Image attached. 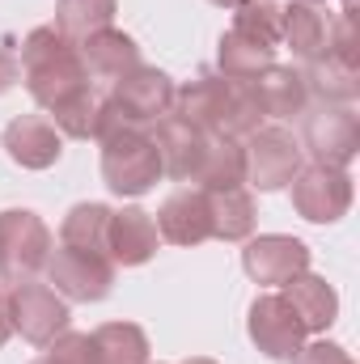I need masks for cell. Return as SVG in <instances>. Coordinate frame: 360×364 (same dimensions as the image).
Here are the masks:
<instances>
[{"instance_id":"obj_1","label":"cell","mask_w":360,"mask_h":364,"mask_svg":"<svg viewBox=\"0 0 360 364\" xmlns=\"http://www.w3.org/2000/svg\"><path fill=\"white\" fill-rule=\"evenodd\" d=\"M170 114L186 119L203 136H229V140H246L268 119L263 106H259L255 81H229L212 68H203L195 81L174 90V110Z\"/></svg>"},{"instance_id":"obj_2","label":"cell","mask_w":360,"mask_h":364,"mask_svg":"<svg viewBox=\"0 0 360 364\" xmlns=\"http://www.w3.org/2000/svg\"><path fill=\"white\" fill-rule=\"evenodd\" d=\"M17 68H21V81H26L30 97H34L38 106H47V110L90 85L81 47H77L68 34H60L55 26H38V30H30V34L21 38V60H17Z\"/></svg>"},{"instance_id":"obj_3","label":"cell","mask_w":360,"mask_h":364,"mask_svg":"<svg viewBox=\"0 0 360 364\" xmlns=\"http://www.w3.org/2000/svg\"><path fill=\"white\" fill-rule=\"evenodd\" d=\"M162 178V153L153 144V136L144 127H119L102 140V182L115 191V195H144L153 191Z\"/></svg>"},{"instance_id":"obj_4","label":"cell","mask_w":360,"mask_h":364,"mask_svg":"<svg viewBox=\"0 0 360 364\" xmlns=\"http://www.w3.org/2000/svg\"><path fill=\"white\" fill-rule=\"evenodd\" d=\"M9 292V322L13 331L34 343V348H47L51 339H60L73 322L68 314V301L51 288V284H38V279H17L4 288Z\"/></svg>"},{"instance_id":"obj_5","label":"cell","mask_w":360,"mask_h":364,"mask_svg":"<svg viewBox=\"0 0 360 364\" xmlns=\"http://www.w3.org/2000/svg\"><path fill=\"white\" fill-rule=\"evenodd\" d=\"M51 229L30 212V208H9L0 212V279H34L51 259Z\"/></svg>"},{"instance_id":"obj_6","label":"cell","mask_w":360,"mask_h":364,"mask_svg":"<svg viewBox=\"0 0 360 364\" xmlns=\"http://www.w3.org/2000/svg\"><path fill=\"white\" fill-rule=\"evenodd\" d=\"M305 127H301V140L314 157V166H335V170H348L360 153V119L352 106H309L305 114Z\"/></svg>"},{"instance_id":"obj_7","label":"cell","mask_w":360,"mask_h":364,"mask_svg":"<svg viewBox=\"0 0 360 364\" xmlns=\"http://www.w3.org/2000/svg\"><path fill=\"white\" fill-rule=\"evenodd\" d=\"M292 186V208L309 225H335L352 208V174L335 166H301Z\"/></svg>"},{"instance_id":"obj_8","label":"cell","mask_w":360,"mask_h":364,"mask_svg":"<svg viewBox=\"0 0 360 364\" xmlns=\"http://www.w3.org/2000/svg\"><path fill=\"white\" fill-rule=\"evenodd\" d=\"M246 157V182L259 191H280L301 170V144L288 127H259L242 144Z\"/></svg>"},{"instance_id":"obj_9","label":"cell","mask_w":360,"mask_h":364,"mask_svg":"<svg viewBox=\"0 0 360 364\" xmlns=\"http://www.w3.org/2000/svg\"><path fill=\"white\" fill-rule=\"evenodd\" d=\"M246 331H250V343L271 360H292L305 348V335H309L305 322L297 318V309L280 292L255 296V305L246 314Z\"/></svg>"},{"instance_id":"obj_10","label":"cell","mask_w":360,"mask_h":364,"mask_svg":"<svg viewBox=\"0 0 360 364\" xmlns=\"http://www.w3.org/2000/svg\"><path fill=\"white\" fill-rule=\"evenodd\" d=\"M47 279L55 284L64 301H102L115 284V263L110 255H97V250L60 246L47 259Z\"/></svg>"},{"instance_id":"obj_11","label":"cell","mask_w":360,"mask_h":364,"mask_svg":"<svg viewBox=\"0 0 360 364\" xmlns=\"http://www.w3.org/2000/svg\"><path fill=\"white\" fill-rule=\"evenodd\" d=\"M174 81L162 73V68H132L127 77H119L110 85V102L119 106V114L132 123V127H149V123H162L170 110H174Z\"/></svg>"},{"instance_id":"obj_12","label":"cell","mask_w":360,"mask_h":364,"mask_svg":"<svg viewBox=\"0 0 360 364\" xmlns=\"http://www.w3.org/2000/svg\"><path fill=\"white\" fill-rule=\"evenodd\" d=\"M242 267H246V275L255 284L284 288L288 279L309 272V246L301 237H288V233H263V237H250L246 242Z\"/></svg>"},{"instance_id":"obj_13","label":"cell","mask_w":360,"mask_h":364,"mask_svg":"<svg viewBox=\"0 0 360 364\" xmlns=\"http://www.w3.org/2000/svg\"><path fill=\"white\" fill-rule=\"evenodd\" d=\"M55 114V132L60 136H73V140H106L110 132L127 127V119L119 114V106L110 102V93H97L93 85H85L81 93L64 97L60 106H51Z\"/></svg>"},{"instance_id":"obj_14","label":"cell","mask_w":360,"mask_h":364,"mask_svg":"<svg viewBox=\"0 0 360 364\" xmlns=\"http://www.w3.org/2000/svg\"><path fill=\"white\" fill-rule=\"evenodd\" d=\"M327 38H331V13L322 4L309 0H288L280 4V43L309 68L327 55Z\"/></svg>"},{"instance_id":"obj_15","label":"cell","mask_w":360,"mask_h":364,"mask_svg":"<svg viewBox=\"0 0 360 364\" xmlns=\"http://www.w3.org/2000/svg\"><path fill=\"white\" fill-rule=\"evenodd\" d=\"M157 220L144 212V208H119L110 212V225H106V255L115 267H140L157 255Z\"/></svg>"},{"instance_id":"obj_16","label":"cell","mask_w":360,"mask_h":364,"mask_svg":"<svg viewBox=\"0 0 360 364\" xmlns=\"http://www.w3.org/2000/svg\"><path fill=\"white\" fill-rule=\"evenodd\" d=\"M153 127H157L153 144H157V153H162V174H170V178H179V182H195L203 157H208L212 136H203L199 127H191L179 114H166V119L153 123Z\"/></svg>"},{"instance_id":"obj_17","label":"cell","mask_w":360,"mask_h":364,"mask_svg":"<svg viewBox=\"0 0 360 364\" xmlns=\"http://www.w3.org/2000/svg\"><path fill=\"white\" fill-rule=\"evenodd\" d=\"M157 233L174 246H199L212 237V212H208V191L186 186L174 191L162 212H157Z\"/></svg>"},{"instance_id":"obj_18","label":"cell","mask_w":360,"mask_h":364,"mask_svg":"<svg viewBox=\"0 0 360 364\" xmlns=\"http://www.w3.org/2000/svg\"><path fill=\"white\" fill-rule=\"evenodd\" d=\"M4 149L21 170H47V166L60 161L64 136L55 132V123H47L38 114H21L4 127Z\"/></svg>"},{"instance_id":"obj_19","label":"cell","mask_w":360,"mask_h":364,"mask_svg":"<svg viewBox=\"0 0 360 364\" xmlns=\"http://www.w3.org/2000/svg\"><path fill=\"white\" fill-rule=\"evenodd\" d=\"M81 47V60H85V73L97 77V81H119V77H127L132 68H140V47H136V38L132 34H123V30H97L90 38H81L77 43Z\"/></svg>"},{"instance_id":"obj_20","label":"cell","mask_w":360,"mask_h":364,"mask_svg":"<svg viewBox=\"0 0 360 364\" xmlns=\"http://www.w3.org/2000/svg\"><path fill=\"white\" fill-rule=\"evenodd\" d=\"M255 93H259V106L268 119H301L314 97H309V81H305V68H280L271 64L268 73L255 81Z\"/></svg>"},{"instance_id":"obj_21","label":"cell","mask_w":360,"mask_h":364,"mask_svg":"<svg viewBox=\"0 0 360 364\" xmlns=\"http://www.w3.org/2000/svg\"><path fill=\"white\" fill-rule=\"evenodd\" d=\"M292 309H297V318L305 322V331H327L335 318H339V296H335V288L322 279V275H309L301 272L297 279H288L284 284V292H280Z\"/></svg>"},{"instance_id":"obj_22","label":"cell","mask_w":360,"mask_h":364,"mask_svg":"<svg viewBox=\"0 0 360 364\" xmlns=\"http://www.w3.org/2000/svg\"><path fill=\"white\" fill-rule=\"evenodd\" d=\"M208 212H212V237L221 242H246L255 233V195L246 186H225L208 191Z\"/></svg>"},{"instance_id":"obj_23","label":"cell","mask_w":360,"mask_h":364,"mask_svg":"<svg viewBox=\"0 0 360 364\" xmlns=\"http://www.w3.org/2000/svg\"><path fill=\"white\" fill-rule=\"evenodd\" d=\"M309 97L322 106H352L360 97V64H344L335 55H322L318 64L305 68Z\"/></svg>"},{"instance_id":"obj_24","label":"cell","mask_w":360,"mask_h":364,"mask_svg":"<svg viewBox=\"0 0 360 364\" xmlns=\"http://www.w3.org/2000/svg\"><path fill=\"white\" fill-rule=\"evenodd\" d=\"M271 64H275V47H263L255 38H242L233 30L221 34V51H216L221 77H229V81H259Z\"/></svg>"},{"instance_id":"obj_25","label":"cell","mask_w":360,"mask_h":364,"mask_svg":"<svg viewBox=\"0 0 360 364\" xmlns=\"http://www.w3.org/2000/svg\"><path fill=\"white\" fill-rule=\"evenodd\" d=\"M90 339L97 364H149V335L136 322H106Z\"/></svg>"},{"instance_id":"obj_26","label":"cell","mask_w":360,"mask_h":364,"mask_svg":"<svg viewBox=\"0 0 360 364\" xmlns=\"http://www.w3.org/2000/svg\"><path fill=\"white\" fill-rule=\"evenodd\" d=\"M199 191H225V186H242L246 182V157H242V144L229 140V136H212L208 144V157L199 166Z\"/></svg>"},{"instance_id":"obj_27","label":"cell","mask_w":360,"mask_h":364,"mask_svg":"<svg viewBox=\"0 0 360 364\" xmlns=\"http://www.w3.org/2000/svg\"><path fill=\"white\" fill-rule=\"evenodd\" d=\"M106 225H110V208L106 203H77L64 216V225H60V246L106 255Z\"/></svg>"},{"instance_id":"obj_28","label":"cell","mask_w":360,"mask_h":364,"mask_svg":"<svg viewBox=\"0 0 360 364\" xmlns=\"http://www.w3.org/2000/svg\"><path fill=\"white\" fill-rule=\"evenodd\" d=\"M115 21V0H55V30L73 43L90 38Z\"/></svg>"},{"instance_id":"obj_29","label":"cell","mask_w":360,"mask_h":364,"mask_svg":"<svg viewBox=\"0 0 360 364\" xmlns=\"http://www.w3.org/2000/svg\"><path fill=\"white\" fill-rule=\"evenodd\" d=\"M233 34L242 38H255L263 47H280V4L275 0H255V4H242L233 9Z\"/></svg>"},{"instance_id":"obj_30","label":"cell","mask_w":360,"mask_h":364,"mask_svg":"<svg viewBox=\"0 0 360 364\" xmlns=\"http://www.w3.org/2000/svg\"><path fill=\"white\" fill-rule=\"evenodd\" d=\"M30 364H97L93 360V339L81 335V331H64L60 339L47 343V356H38Z\"/></svg>"},{"instance_id":"obj_31","label":"cell","mask_w":360,"mask_h":364,"mask_svg":"<svg viewBox=\"0 0 360 364\" xmlns=\"http://www.w3.org/2000/svg\"><path fill=\"white\" fill-rule=\"evenodd\" d=\"M292 364H352V356L339 348V343H309V348H301L297 356H292Z\"/></svg>"},{"instance_id":"obj_32","label":"cell","mask_w":360,"mask_h":364,"mask_svg":"<svg viewBox=\"0 0 360 364\" xmlns=\"http://www.w3.org/2000/svg\"><path fill=\"white\" fill-rule=\"evenodd\" d=\"M17 77H21V68H17V55H13L9 47H0V93L13 90V85H17Z\"/></svg>"},{"instance_id":"obj_33","label":"cell","mask_w":360,"mask_h":364,"mask_svg":"<svg viewBox=\"0 0 360 364\" xmlns=\"http://www.w3.org/2000/svg\"><path fill=\"white\" fill-rule=\"evenodd\" d=\"M9 335H13V322H9V292L0 288V348L9 343Z\"/></svg>"},{"instance_id":"obj_34","label":"cell","mask_w":360,"mask_h":364,"mask_svg":"<svg viewBox=\"0 0 360 364\" xmlns=\"http://www.w3.org/2000/svg\"><path fill=\"white\" fill-rule=\"evenodd\" d=\"M216 9H242V4H255V0H212Z\"/></svg>"},{"instance_id":"obj_35","label":"cell","mask_w":360,"mask_h":364,"mask_svg":"<svg viewBox=\"0 0 360 364\" xmlns=\"http://www.w3.org/2000/svg\"><path fill=\"white\" fill-rule=\"evenodd\" d=\"M182 364H216V360H208V356H195V360H182Z\"/></svg>"},{"instance_id":"obj_36","label":"cell","mask_w":360,"mask_h":364,"mask_svg":"<svg viewBox=\"0 0 360 364\" xmlns=\"http://www.w3.org/2000/svg\"><path fill=\"white\" fill-rule=\"evenodd\" d=\"M309 4H322V0H309Z\"/></svg>"}]
</instances>
